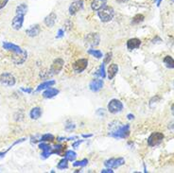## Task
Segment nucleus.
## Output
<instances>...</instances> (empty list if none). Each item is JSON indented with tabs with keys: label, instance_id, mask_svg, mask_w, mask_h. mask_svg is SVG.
I'll return each instance as SVG.
<instances>
[{
	"label": "nucleus",
	"instance_id": "f257e3e1",
	"mask_svg": "<svg viewBox=\"0 0 174 173\" xmlns=\"http://www.w3.org/2000/svg\"><path fill=\"white\" fill-rule=\"evenodd\" d=\"M111 129L112 131L109 133V135L116 139L127 138L130 135V126L128 124L123 126H115V128L111 127Z\"/></svg>",
	"mask_w": 174,
	"mask_h": 173
},
{
	"label": "nucleus",
	"instance_id": "f03ea898",
	"mask_svg": "<svg viewBox=\"0 0 174 173\" xmlns=\"http://www.w3.org/2000/svg\"><path fill=\"white\" fill-rule=\"evenodd\" d=\"M115 15V11L112 7H104L98 11V16L102 22H110Z\"/></svg>",
	"mask_w": 174,
	"mask_h": 173
},
{
	"label": "nucleus",
	"instance_id": "7ed1b4c3",
	"mask_svg": "<svg viewBox=\"0 0 174 173\" xmlns=\"http://www.w3.org/2000/svg\"><path fill=\"white\" fill-rule=\"evenodd\" d=\"M164 139V134L161 133H153L148 138V144L150 147H155L159 145Z\"/></svg>",
	"mask_w": 174,
	"mask_h": 173
},
{
	"label": "nucleus",
	"instance_id": "20e7f679",
	"mask_svg": "<svg viewBox=\"0 0 174 173\" xmlns=\"http://www.w3.org/2000/svg\"><path fill=\"white\" fill-rule=\"evenodd\" d=\"M0 82L6 86H13L15 84V78L11 73H3L0 76Z\"/></svg>",
	"mask_w": 174,
	"mask_h": 173
},
{
	"label": "nucleus",
	"instance_id": "39448f33",
	"mask_svg": "<svg viewBox=\"0 0 174 173\" xmlns=\"http://www.w3.org/2000/svg\"><path fill=\"white\" fill-rule=\"evenodd\" d=\"M122 109H123V104L121 101L117 100H112L108 104V110L112 114H117L121 112Z\"/></svg>",
	"mask_w": 174,
	"mask_h": 173
},
{
	"label": "nucleus",
	"instance_id": "423d86ee",
	"mask_svg": "<svg viewBox=\"0 0 174 173\" xmlns=\"http://www.w3.org/2000/svg\"><path fill=\"white\" fill-rule=\"evenodd\" d=\"M28 57V53L25 49H22V51L14 53V55L12 58V61L15 63V64H22L23 63H25V61L27 60Z\"/></svg>",
	"mask_w": 174,
	"mask_h": 173
},
{
	"label": "nucleus",
	"instance_id": "0eeeda50",
	"mask_svg": "<svg viewBox=\"0 0 174 173\" xmlns=\"http://www.w3.org/2000/svg\"><path fill=\"white\" fill-rule=\"evenodd\" d=\"M124 164H125V160L123 158H112V159L105 161L104 163V165L109 168H116Z\"/></svg>",
	"mask_w": 174,
	"mask_h": 173
},
{
	"label": "nucleus",
	"instance_id": "6e6552de",
	"mask_svg": "<svg viewBox=\"0 0 174 173\" xmlns=\"http://www.w3.org/2000/svg\"><path fill=\"white\" fill-rule=\"evenodd\" d=\"M88 65V61L87 59H80L77 62H75L73 63V69L75 70L77 73H81L83 70H85V68Z\"/></svg>",
	"mask_w": 174,
	"mask_h": 173
},
{
	"label": "nucleus",
	"instance_id": "1a4fd4ad",
	"mask_svg": "<svg viewBox=\"0 0 174 173\" xmlns=\"http://www.w3.org/2000/svg\"><path fill=\"white\" fill-rule=\"evenodd\" d=\"M86 44L90 46H96L99 44V35L97 33H90L85 38Z\"/></svg>",
	"mask_w": 174,
	"mask_h": 173
},
{
	"label": "nucleus",
	"instance_id": "9d476101",
	"mask_svg": "<svg viewBox=\"0 0 174 173\" xmlns=\"http://www.w3.org/2000/svg\"><path fill=\"white\" fill-rule=\"evenodd\" d=\"M63 59H56L54 62H53V63H52V65H51V68H50V72H51V74L52 75H55V74H58V73H60V71L63 69Z\"/></svg>",
	"mask_w": 174,
	"mask_h": 173
},
{
	"label": "nucleus",
	"instance_id": "9b49d317",
	"mask_svg": "<svg viewBox=\"0 0 174 173\" xmlns=\"http://www.w3.org/2000/svg\"><path fill=\"white\" fill-rule=\"evenodd\" d=\"M82 6H83L82 0H75L69 7V13L71 15L76 14L78 12H80V10L82 9Z\"/></svg>",
	"mask_w": 174,
	"mask_h": 173
},
{
	"label": "nucleus",
	"instance_id": "f8f14e48",
	"mask_svg": "<svg viewBox=\"0 0 174 173\" xmlns=\"http://www.w3.org/2000/svg\"><path fill=\"white\" fill-rule=\"evenodd\" d=\"M23 22H24V15H20V14H16L14 16V18L12 19V27L13 30H18L22 28L23 26Z\"/></svg>",
	"mask_w": 174,
	"mask_h": 173
},
{
	"label": "nucleus",
	"instance_id": "ddd939ff",
	"mask_svg": "<svg viewBox=\"0 0 174 173\" xmlns=\"http://www.w3.org/2000/svg\"><path fill=\"white\" fill-rule=\"evenodd\" d=\"M39 147L43 151V153H42V157H43V158H47L48 156H50L52 153H54L52 147H51L50 146H48L47 144H45V143L40 144V145H39Z\"/></svg>",
	"mask_w": 174,
	"mask_h": 173
},
{
	"label": "nucleus",
	"instance_id": "4468645a",
	"mask_svg": "<svg viewBox=\"0 0 174 173\" xmlns=\"http://www.w3.org/2000/svg\"><path fill=\"white\" fill-rule=\"evenodd\" d=\"M3 47L6 50H9V51H12L13 53H17V52H20L22 51V49L20 46L14 44H12V43H8V42H4L3 43Z\"/></svg>",
	"mask_w": 174,
	"mask_h": 173
},
{
	"label": "nucleus",
	"instance_id": "2eb2a0df",
	"mask_svg": "<svg viewBox=\"0 0 174 173\" xmlns=\"http://www.w3.org/2000/svg\"><path fill=\"white\" fill-rule=\"evenodd\" d=\"M107 4V0H94L91 4V8L93 11H99L104 8Z\"/></svg>",
	"mask_w": 174,
	"mask_h": 173
},
{
	"label": "nucleus",
	"instance_id": "dca6fc26",
	"mask_svg": "<svg viewBox=\"0 0 174 173\" xmlns=\"http://www.w3.org/2000/svg\"><path fill=\"white\" fill-rule=\"evenodd\" d=\"M41 32V28L39 25H34V26H31L29 30H26V33L28 36L30 37H36L40 34Z\"/></svg>",
	"mask_w": 174,
	"mask_h": 173
},
{
	"label": "nucleus",
	"instance_id": "f3484780",
	"mask_svg": "<svg viewBox=\"0 0 174 173\" xmlns=\"http://www.w3.org/2000/svg\"><path fill=\"white\" fill-rule=\"evenodd\" d=\"M57 19V15L55 12H51L49 13V15H47L45 18V24L48 28H52L55 24V21Z\"/></svg>",
	"mask_w": 174,
	"mask_h": 173
},
{
	"label": "nucleus",
	"instance_id": "a211bd4d",
	"mask_svg": "<svg viewBox=\"0 0 174 173\" xmlns=\"http://www.w3.org/2000/svg\"><path fill=\"white\" fill-rule=\"evenodd\" d=\"M103 87V81L102 80H94L91 83H90V89L93 92H97Z\"/></svg>",
	"mask_w": 174,
	"mask_h": 173
},
{
	"label": "nucleus",
	"instance_id": "6ab92c4d",
	"mask_svg": "<svg viewBox=\"0 0 174 173\" xmlns=\"http://www.w3.org/2000/svg\"><path fill=\"white\" fill-rule=\"evenodd\" d=\"M141 44V41L137 38H133V39H130L128 42H127V47L129 50H133V49H135V48H138Z\"/></svg>",
	"mask_w": 174,
	"mask_h": 173
},
{
	"label": "nucleus",
	"instance_id": "aec40b11",
	"mask_svg": "<svg viewBox=\"0 0 174 173\" xmlns=\"http://www.w3.org/2000/svg\"><path fill=\"white\" fill-rule=\"evenodd\" d=\"M118 71V66L115 63H113L109 66L108 68V78L109 80H113L115 78V76L116 75V73Z\"/></svg>",
	"mask_w": 174,
	"mask_h": 173
},
{
	"label": "nucleus",
	"instance_id": "412c9836",
	"mask_svg": "<svg viewBox=\"0 0 174 173\" xmlns=\"http://www.w3.org/2000/svg\"><path fill=\"white\" fill-rule=\"evenodd\" d=\"M58 94H59V90H57L55 88H47V90L44 92L43 96L45 98H51Z\"/></svg>",
	"mask_w": 174,
	"mask_h": 173
},
{
	"label": "nucleus",
	"instance_id": "4be33fe9",
	"mask_svg": "<svg viewBox=\"0 0 174 173\" xmlns=\"http://www.w3.org/2000/svg\"><path fill=\"white\" fill-rule=\"evenodd\" d=\"M28 12V7L26 4H20L19 6H17L16 8V14H20V15H24L27 13Z\"/></svg>",
	"mask_w": 174,
	"mask_h": 173
},
{
	"label": "nucleus",
	"instance_id": "5701e85b",
	"mask_svg": "<svg viewBox=\"0 0 174 173\" xmlns=\"http://www.w3.org/2000/svg\"><path fill=\"white\" fill-rule=\"evenodd\" d=\"M55 84V81H49V82H43V83H41L39 86H38V88H37V91L39 92V91H41V90H43V89H47V88H49V87H51L52 85H54Z\"/></svg>",
	"mask_w": 174,
	"mask_h": 173
},
{
	"label": "nucleus",
	"instance_id": "b1692460",
	"mask_svg": "<svg viewBox=\"0 0 174 173\" xmlns=\"http://www.w3.org/2000/svg\"><path fill=\"white\" fill-rule=\"evenodd\" d=\"M42 115V111L39 107H35L31 110V117L32 119H38Z\"/></svg>",
	"mask_w": 174,
	"mask_h": 173
},
{
	"label": "nucleus",
	"instance_id": "393cba45",
	"mask_svg": "<svg viewBox=\"0 0 174 173\" xmlns=\"http://www.w3.org/2000/svg\"><path fill=\"white\" fill-rule=\"evenodd\" d=\"M164 63L167 68H174V59L171 56H166L164 58Z\"/></svg>",
	"mask_w": 174,
	"mask_h": 173
},
{
	"label": "nucleus",
	"instance_id": "a878e982",
	"mask_svg": "<svg viewBox=\"0 0 174 173\" xmlns=\"http://www.w3.org/2000/svg\"><path fill=\"white\" fill-rule=\"evenodd\" d=\"M144 19H145V16H144L143 14H136V15L133 18V20H132V24H134V25L139 24V23L143 22Z\"/></svg>",
	"mask_w": 174,
	"mask_h": 173
},
{
	"label": "nucleus",
	"instance_id": "bb28decb",
	"mask_svg": "<svg viewBox=\"0 0 174 173\" xmlns=\"http://www.w3.org/2000/svg\"><path fill=\"white\" fill-rule=\"evenodd\" d=\"M65 158L68 160V161H74L76 159V157H77V154H76V152H72V151H68V152H66V153H65Z\"/></svg>",
	"mask_w": 174,
	"mask_h": 173
},
{
	"label": "nucleus",
	"instance_id": "cd10ccee",
	"mask_svg": "<svg viewBox=\"0 0 174 173\" xmlns=\"http://www.w3.org/2000/svg\"><path fill=\"white\" fill-rule=\"evenodd\" d=\"M64 150H65V147H64V146L56 145L55 147H54V150H53V152H54V153H57V154H60L61 156H63L62 154H63V152Z\"/></svg>",
	"mask_w": 174,
	"mask_h": 173
},
{
	"label": "nucleus",
	"instance_id": "c85d7f7f",
	"mask_svg": "<svg viewBox=\"0 0 174 173\" xmlns=\"http://www.w3.org/2000/svg\"><path fill=\"white\" fill-rule=\"evenodd\" d=\"M88 53L91 54V55H93L94 57H96L97 59H101L102 57V53L99 51V50H96V49H89Z\"/></svg>",
	"mask_w": 174,
	"mask_h": 173
},
{
	"label": "nucleus",
	"instance_id": "c756f323",
	"mask_svg": "<svg viewBox=\"0 0 174 173\" xmlns=\"http://www.w3.org/2000/svg\"><path fill=\"white\" fill-rule=\"evenodd\" d=\"M68 160L66 159V158H64V159H63V160H61L60 161V163L58 164V168H60V169H64V168H67L68 167Z\"/></svg>",
	"mask_w": 174,
	"mask_h": 173
},
{
	"label": "nucleus",
	"instance_id": "7c9ffc66",
	"mask_svg": "<svg viewBox=\"0 0 174 173\" xmlns=\"http://www.w3.org/2000/svg\"><path fill=\"white\" fill-rule=\"evenodd\" d=\"M96 75H97V76H99V77H101L102 79L105 78L106 75H105V68H104V64H101V67H99L97 73H96Z\"/></svg>",
	"mask_w": 174,
	"mask_h": 173
},
{
	"label": "nucleus",
	"instance_id": "2f4dec72",
	"mask_svg": "<svg viewBox=\"0 0 174 173\" xmlns=\"http://www.w3.org/2000/svg\"><path fill=\"white\" fill-rule=\"evenodd\" d=\"M54 140V136L52 134H49V133H46V134H44L41 138V141H44V142H46V141H50L52 142Z\"/></svg>",
	"mask_w": 174,
	"mask_h": 173
},
{
	"label": "nucleus",
	"instance_id": "473e14b6",
	"mask_svg": "<svg viewBox=\"0 0 174 173\" xmlns=\"http://www.w3.org/2000/svg\"><path fill=\"white\" fill-rule=\"evenodd\" d=\"M88 164V160L87 159H83L82 161H78V162H75L73 164L74 166H85L86 165Z\"/></svg>",
	"mask_w": 174,
	"mask_h": 173
},
{
	"label": "nucleus",
	"instance_id": "72a5a7b5",
	"mask_svg": "<svg viewBox=\"0 0 174 173\" xmlns=\"http://www.w3.org/2000/svg\"><path fill=\"white\" fill-rule=\"evenodd\" d=\"M111 59H112V53H107V54H106V57H105V59H104V63H110Z\"/></svg>",
	"mask_w": 174,
	"mask_h": 173
},
{
	"label": "nucleus",
	"instance_id": "f704fd0d",
	"mask_svg": "<svg viewBox=\"0 0 174 173\" xmlns=\"http://www.w3.org/2000/svg\"><path fill=\"white\" fill-rule=\"evenodd\" d=\"M8 1H9V0H0V10L3 9L7 5Z\"/></svg>",
	"mask_w": 174,
	"mask_h": 173
},
{
	"label": "nucleus",
	"instance_id": "c9c22d12",
	"mask_svg": "<svg viewBox=\"0 0 174 173\" xmlns=\"http://www.w3.org/2000/svg\"><path fill=\"white\" fill-rule=\"evenodd\" d=\"M63 36V30H60L59 32H58V35L56 36V38H61Z\"/></svg>",
	"mask_w": 174,
	"mask_h": 173
},
{
	"label": "nucleus",
	"instance_id": "e433bc0d",
	"mask_svg": "<svg viewBox=\"0 0 174 173\" xmlns=\"http://www.w3.org/2000/svg\"><path fill=\"white\" fill-rule=\"evenodd\" d=\"M82 142V140H81V141H77L76 143H74V144H73V147H76V149H77V147H78Z\"/></svg>",
	"mask_w": 174,
	"mask_h": 173
},
{
	"label": "nucleus",
	"instance_id": "4c0bfd02",
	"mask_svg": "<svg viewBox=\"0 0 174 173\" xmlns=\"http://www.w3.org/2000/svg\"><path fill=\"white\" fill-rule=\"evenodd\" d=\"M114 171L111 170L110 168L109 169H104V170H101V173H113Z\"/></svg>",
	"mask_w": 174,
	"mask_h": 173
},
{
	"label": "nucleus",
	"instance_id": "58836bf2",
	"mask_svg": "<svg viewBox=\"0 0 174 173\" xmlns=\"http://www.w3.org/2000/svg\"><path fill=\"white\" fill-rule=\"evenodd\" d=\"M22 91H24V92H27V93H31V89H24V88H22Z\"/></svg>",
	"mask_w": 174,
	"mask_h": 173
},
{
	"label": "nucleus",
	"instance_id": "ea45409f",
	"mask_svg": "<svg viewBox=\"0 0 174 173\" xmlns=\"http://www.w3.org/2000/svg\"><path fill=\"white\" fill-rule=\"evenodd\" d=\"M127 117H128V119H130V120H132V119H134V115H132V114H130V115H127Z\"/></svg>",
	"mask_w": 174,
	"mask_h": 173
},
{
	"label": "nucleus",
	"instance_id": "a19ab883",
	"mask_svg": "<svg viewBox=\"0 0 174 173\" xmlns=\"http://www.w3.org/2000/svg\"><path fill=\"white\" fill-rule=\"evenodd\" d=\"M155 2H156L157 7H159V6H160V4H161V2H162V0H155Z\"/></svg>",
	"mask_w": 174,
	"mask_h": 173
},
{
	"label": "nucleus",
	"instance_id": "79ce46f5",
	"mask_svg": "<svg viewBox=\"0 0 174 173\" xmlns=\"http://www.w3.org/2000/svg\"><path fill=\"white\" fill-rule=\"evenodd\" d=\"M116 1L118 2V3H125V2H127L128 1V0H116Z\"/></svg>",
	"mask_w": 174,
	"mask_h": 173
},
{
	"label": "nucleus",
	"instance_id": "37998d69",
	"mask_svg": "<svg viewBox=\"0 0 174 173\" xmlns=\"http://www.w3.org/2000/svg\"><path fill=\"white\" fill-rule=\"evenodd\" d=\"M174 128V122H172L171 124L168 125V129H173Z\"/></svg>",
	"mask_w": 174,
	"mask_h": 173
},
{
	"label": "nucleus",
	"instance_id": "c03bdc74",
	"mask_svg": "<svg viewBox=\"0 0 174 173\" xmlns=\"http://www.w3.org/2000/svg\"><path fill=\"white\" fill-rule=\"evenodd\" d=\"M171 113H172V115H174V103H173L172 106H171Z\"/></svg>",
	"mask_w": 174,
	"mask_h": 173
},
{
	"label": "nucleus",
	"instance_id": "a18cd8bd",
	"mask_svg": "<svg viewBox=\"0 0 174 173\" xmlns=\"http://www.w3.org/2000/svg\"><path fill=\"white\" fill-rule=\"evenodd\" d=\"M82 136L86 138V137H91V136H92V134H83Z\"/></svg>",
	"mask_w": 174,
	"mask_h": 173
},
{
	"label": "nucleus",
	"instance_id": "49530a36",
	"mask_svg": "<svg viewBox=\"0 0 174 173\" xmlns=\"http://www.w3.org/2000/svg\"><path fill=\"white\" fill-rule=\"evenodd\" d=\"M171 1H172V2H173V3H174V0H171Z\"/></svg>",
	"mask_w": 174,
	"mask_h": 173
}]
</instances>
